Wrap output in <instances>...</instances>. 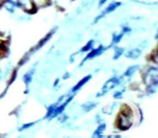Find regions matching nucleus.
Wrapping results in <instances>:
<instances>
[{
	"mask_svg": "<svg viewBox=\"0 0 158 138\" xmlns=\"http://www.w3.org/2000/svg\"><path fill=\"white\" fill-rule=\"evenodd\" d=\"M106 48H104L102 44H100L99 46H97V48H93L92 50L89 51V52H87V55H86L85 57H84V59L82 61V63H81V66L83 65L84 63H86V62H88V61H90V59H94L95 57H97V56H99V55H101L102 53L106 51Z\"/></svg>",
	"mask_w": 158,
	"mask_h": 138,
	"instance_id": "nucleus-5",
	"label": "nucleus"
},
{
	"mask_svg": "<svg viewBox=\"0 0 158 138\" xmlns=\"http://www.w3.org/2000/svg\"><path fill=\"white\" fill-rule=\"evenodd\" d=\"M33 4H35V9H40V8H43V6H48L50 0H32Z\"/></svg>",
	"mask_w": 158,
	"mask_h": 138,
	"instance_id": "nucleus-18",
	"label": "nucleus"
},
{
	"mask_svg": "<svg viewBox=\"0 0 158 138\" xmlns=\"http://www.w3.org/2000/svg\"><path fill=\"white\" fill-rule=\"evenodd\" d=\"M93 48H94V40H89V41L80 50L79 53H87V52H89Z\"/></svg>",
	"mask_w": 158,
	"mask_h": 138,
	"instance_id": "nucleus-17",
	"label": "nucleus"
},
{
	"mask_svg": "<svg viewBox=\"0 0 158 138\" xmlns=\"http://www.w3.org/2000/svg\"><path fill=\"white\" fill-rule=\"evenodd\" d=\"M124 53H125V49L121 48V46H118V45H115L114 54H113V59H114V61L118 59L119 57L122 56V55H124Z\"/></svg>",
	"mask_w": 158,
	"mask_h": 138,
	"instance_id": "nucleus-16",
	"label": "nucleus"
},
{
	"mask_svg": "<svg viewBox=\"0 0 158 138\" xmlns=\"http://www.w3.org/2000/svg\"><path fill=\"white\" fill-rule=\"evenodd\" d=\"M69 75H70V73H69V72H67L66 75H64V78H63V79H68V77H69Z\"/></svg>",
	"mask_w": 158,
	"mask_h": 138,
	"instance_id": "nucleus-25",
	"label": "nucleus"
},
{
	"mask_svg": "<svg viewBox=\"0 0 158 138\" xmlns=\"http://www.w3.org/2000/svg\"><path fill=\"white\" fill-rule=\"evenodd\" d=\"M16 6L23 11L28 13H32L35 10L32 0H16Z\"/></svg>",
	"mask_w": 158,
	"mask_h": 138,
	"instance_id": "nucleus-7",
	"label": "nucleus"
},
{
	"mask_svg": "<svg viewBox=\"0 0 158 138\" xmlns=\"http://www.w3.org/2000/svg\"><path fill=\"white\" fill-rule=\"evenodd\" d=\"M35 67L30 68L29 70L27 71V72L25 73V75H23V82L25 83L26 88H28V86L30 85V83L32 82V79H33V75H35Z\"/></svg>",
	"mask_w": 158,
	"mask_h": 138,
	"instance_id": "nucleus-10",
	"label": "nucleus"
},
{
	"mask_svg": "<svg viewBox=\"0 0 158 138\" xmlns=\"http://www.w3.org/2000/svg\"><path fill=\"white\" fill-rule=\"evenodd\" d=\"M1 6H3L6 11L9 12H14L15 8H16V1H13V0H3L1 3Z\"/></svg>",
	"mask_w": 158,
	"mask_h": 138,
	"instance_id": "nucleus-11",
	"label": "nucleus"
},
{
	"mask_svg": "<svg viewBox=\"0 0 158 138\" xmlns=\"http://www.w3.org/2000/svg\"><path fill=\"white\" fill-rule=\"evenodd\" d=\"M35 124V122H29V123H25L23 124V125L19 127V131L21 132H23V131H26V130H29V128H31L33 125Z\"/></svg>",
	"mask_w": 158,
	"mask_h": 138,
	"instance_id": "nucleus-19",
	"label": "nucleus"
},
{
	"mask_svg": "<svg viewBox=\"0 0 158 138\" xmlns=\"http://www.w3.org/2000/svg\"><path fill=\"white\" fill-rule=\"evenodd\" d=\"M124 92H125V88H123V90H119V91H116V92L114 93V95H113V97H114L115 99H121L122 97H123Z\"/></svg>",
	"mask_w": 158,
	"mask_h": 138,
	"instance_id": "nucleus-20",
	"label": "nucleus"
},
{
	"mask_svg": "<svg viewBox=\"0 0 158 138\" xmlns=\"http://www.w3.org/2000/svg\"><path fill=\"white\" fill-rule=\"evenodd\" d=\"M141 50L138 48H133V49H130V50L126 51L125 53H124V55L127 57V58L129 59H137L139 58L140 56H141Z\"/></svg>",
	"mask_w": 158,
	"mask_h": 138,
	"instance_id": "nucleus-9",
	"label": "nucleus"
},
{
	"mask_svg": "<svg viewBox=\"0 0 158 138\" xmlns=\"http://www.w3.org/2000/svg\"><path fill=\"white\" fill-rule=\"evenodd\" d=\"M106 123H103V122H100V123L98 124L97 128L95 130L94 134H93V137H94V138L102 137V136H103V133L106 132Z\"/></svg>",
	"mask_w": 158,
	"mask_h": 138,
	"instance_id": "nucleus-12",
	"label": "nucleus"
},
{
	"mask_svg": "<svg viewBox=\"0 0 158 138\" xmlns=\"http://www.w3.org/2000/svg\"><path fill=\"white\" fill-rule=\"evenodd\" d=\"M97 105L98 104L95 103V101H87V103L82 105V109H83L84 112H89V111H92L93 109H95L97 107Z\"/></svg>",
	"mask_w": 158,
	"mask_h": 138,
	"instance_id": "nucleus-15",
	"label": "nucleus"
},
{
	"mask_svg": "<svg viewBox=\"0 0 158 138\" xmlns=\"http://www.w3.org/2000/svg\"><path fill=\"white\" fill-rule=\"evenodd\" d=\"M4 43H6V42H2V41L0 42V56H1L4 52H6V51H8V48H6Z\"/></svg>",
	"mask_w": 158,
	"mask_h": 138,
	"instance_id": "nucleus-21",
	"label": "nucleus"
},
{
	"mask_svg": "<svg viewBox=\"0 0 158 138\" xmlns=\"http://www.w3.org/2000/svg\"><path fill=\"white\" fill-rule=\"evenodd\" d=\"M153 61H154L156 64H158V49H157L156 52L154 53V55H153Z\"/></svg>",
	"mask_w": 158,
	"mask_h": 138,
	"instance_id": "nucleus-23",
	"label": "nucleus"
},
{
	"mask_svg": "<svg viewBox=\"0 0 158 138\" xmlns=\"http://www.w3.org/2000/svg\"><path fill=\"white\" fill-rule=\"evenodd\" d=\"M140 69L139 65H132V66H129L128 68L126 69V71L124 72V77L126 78H131L138 70Z\"/></svg>",
	"mask_w": 158,
	"mask_h": 138,
	"instance_id": "nucleus-14",
	"label": "nucleus"
},
{
	"mask_svg": "<svg viewBox=\"0 0 158 138\" xmlns=\"http://www.w3.org/2000/svg\"><path fill=\"white\" fill-rule=\"evenodd\" d=\"M155 39H156V40H158V30H157L156 35H155Z\"/></svg>",
	"mask_w": 158,
	"mask_h": 138,
	"instance_id": "nucleus-26",
	"label": "nucleus"
},
{
	"mask_svg": "<svg viewBox=\"0 0 158 138\" xmlns=\"http://www.w3.org/2000/svg\"><path fill=\"white\" fill-rule=\"evenodd\" d=\"M122 79H123L122 77H116V75H115V77L110 78V79H109L108 81H106V83L103 84L101 91H99V92L97 93V95H96V96H97V97L104 96L106 93H109L110 91H112L113 88H116V86L118 85L119 83H121Z\"/></svg>",
	"mask_w": 158,
	"mask_h": 138,
	"instance_id": "nucleus-4",
	"label": "nucleus"
},
{
	"mask_svg": "<svg viewBox=\"0 0 158 138\" xmlns=\"http://www.w3.org/2000/svg\"><path fill=\"white\" fill-rule=\"evenodd\" d=\"M108 1V0H100L99 1V6H103L104 3H106V2Z\"/></svg>",
	"mask_w": 158,
	"mask_h": 138,
	"instance_id": "nucleus-24",
	"label": "nucleus"
},
{
	"mask_svg": "<svg viewBox=\"0 0 158 138\" xmlns=\"http://www.w3.org/2000/svg\"><path fill=\"white\" fill-rule=\"evenodd\" d=\"M143 82L146 85V93L154 94L158 88V68L148 67L143 72Z\"/></svg>",
	"mask_w": 158,
	"mask_h": 138,
	"instance_id": "nucleus-1",
	"label": "nucleus"
},
{
	"mask_svg": "<svg viewBox=\"0 0 158 138\" xmlns=\"http://www.w3.org/2000/svg\"><path fill=\"white\" fill-rule=\"evenodd\" d=\"M55 32H56V28H54V29H52L50 32H48L45 36H44L43 38H42L41 40H40L38 43H35V45H33L31 49H30L29 51H28L27 53H26L25 55L23 56V58L19 61V66L21 67V66H23V65H25L26 63H27L28 61L30 59V57L32 56L33 54H35V52H38L39 50H41L42 48H43L44 45H45L46 43H48V41H50V39L52 38V36L55 34Z\"/></svg>",
	"mask_w": 158,
	"mask_h": 138,
	"instance_id": "nucleus-3",
	"label": "nucleus"
},
{
	"mask_svg": "<svg viewBox=\"0 0 158 138\" xmlns=\"http://www.w3.org/2000/svg\"><path fill=\"white\" fill-rule=\"evenodd\" d=\"M133 119L131 108L128 106H123L118 117L116 119V127L121 131H127L132 126Z\"/></svg>",
	"mask_w": 158,
	"mask_h": 138,
	"instance_id": "nucleus-2",
	"label": "nucleus"
},
{
	"mask_svg": "<svg viewBox=\"0 0 158 138\" xmlns=\"http://www.w3.org/2000/svg\"><path fill=\"white\" fill-rule=\"evenodd\" d=\"M124 32H113L112 35V40H111V44L109 45V48H111V46H115L117 45V44L121 42V40L123 39L124 37Z\"/></svg>",
	"mask_w": 158,
	"mask_h": 138,
	"instance_id": "nucleus-13",
	"label": "nucleus"
},
{
	"mask_svg": "<svg viewBox=\"0 0 158 138\" xmlns=\"http://www.w3.org/2000/svg\"><path fill=\"white\" fill-rule=\"evenodd\" d=\"M122 32H123L124 34H130V32H131V28L129 27V26H127V25L122 26Z\"/></svg>",
	"mask_w": 158,
	"mask_h": 138,
	"instance_id": "nucleus-22",
	"label": "nucleus"
},
{
	"mask_svg": "<svg viewBox=\"0 0 158 138\" xmlns=\"http://www.w3.org/2000/svg\"><path fill=\"white\" fill-rule=\"evenodd\" d=\"M121 4H122V2H119V1H112L110 4H109L108 6H106V9H104L103 11H102L101 13H100L99 15H98L97 17L95 19V21H94V23H97L99 19H103L104 16H106V14H110V13H112V12H114L115 10H116L118 6H121Z\"/></svg>",
	"mask_w": 158,
	"mask_h": 138,
	"instance_id": "nucleus-6",
	"label": "nucleus"
},
{
	"mask_svg": "<svg viewBox=\"0 0 158 138\" xmlns=\"http://www.w3.org/2000/svg\"><path fill=\"white\" fill-rule=\"evenodd\" d=\"M92 79V75H85L84 78H82L81 80H80L79 82H77V84H75L74 86H73L72 88H71V91H70V93H73V94H75L77 92H79L80 90H81L82 88H83L84 85H85L86 83H87L89 80Z\"/></svg>",
	"mask_w": 158,
	"mask_h": 138,
	"instance_id": "nucleus-8",
	"label": "nucleus"
}]
</instances>
